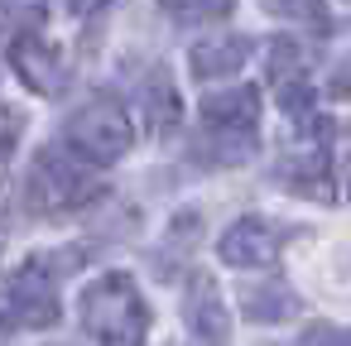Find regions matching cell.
<instances>
[{
    "instance_id": "cell-16",
    "label": "cell",
    "mask_w": 351,
    "mask_h": 346,
    "mask_svg": "<svg viewBox=\"0 0 351 346\" xmlns=\"http://www.w3.org/2000/svg\"><path fill=\"white\" fill-rule=\"evenodd\" d=\"M265 15L284 20V25H308V29H332L327 20V5L322 0H260Z\"/></svg>"
},
{
    "instance_id": "cell-10",
    "label": "cell",
    "mask_w": 351,
    "mask_h": 346,
    "mask_svg": "<svg viewBox=\"0 0 351 346\" xmlns=\"http://www.w3.org/2000/svg\"><path fill=\"white\" fill-rule=\"evenodd\" d=\"M298 308L303 303H298L293 284H284V279H260V284L241 288V317L245 322H289Z\"/></svg>"
},
{
    "instance_id": "cell-18",
    "label": "cell",
    "mask_w": 351,
    "mask_h": 346,
    "mask_svg": "<svg viewBox=\"0 0 351 346\" xmlns=\"http://www.w3.org/2000/svg\"><path fill=\"white\" fill-rule=\"evenodd\" d=\"M20 135H25V111L0 106V159H10V149L20 145Z\"/></svg>"
},
{
    "instance_id": "cell-19",
    "label": "cell",
    "mask_w": 351,
    "mask_h": 346,
    "mask_svg": "<svg viewBox=\"0 0 351 346\" xmlns=\"http://www.w3.org/2000/svg\"><path fill=\"white\" fill-rule=\"evenodd\" d=\"M298 346H346V332H341L337 322H313V327L298 336Z\"/></svg>"
},
{
    "instance_id": "cell-20",
    "label": "cell",
    "mask_w": 351,
    "mask_h": 346,
    "mask_svg": "<svg viewBox=\"0 0 351 346\" xmlns=\"http://www.w3.org/2000/svg\"><path fill=\"white\" fill-rule=\"evenodd\" d=\"M327 92H332L337 101L346 97V63H337V68H332V82H327Z\"/></svg>"
},
{
    "instance_id": "cell-6",
    "label": "cell",
    "mask_w": 351,
    "mask_h": 346,
    "mask_svg": "<svg viewBox=\"0 0 351 346\" xmlns=\"http://www.w3.org/2000/svg\"><path fill=\"white\" fill-rule=\"evenodd\" d=\"M279 250H284V231L265 217H236L217 240V255L231 269H265L279 260Z\"/></svg>"
},
{
    "instance_id": "cell-14",
    "label": "cell",
    "mask_w": 351,
    "mask_h": 346,
    "mask_svg": "<svg viewBox=\"0 0 351 346\" xmlns=\"http://www.w3.org/2000/svg\"><path fill=\"white\" fill-rule=\"evenodd\" d=\"M49 25V0H0V34H34Z\"/></svg>"
},
{
    "instance_id": "cell-8",
    "label": "cell",
    "mask_w": 351,
    "mask_h": 346,
    "mask_svg": "<svg viewBox=\"0 0 351 346\" xmlns=\"http://www.w3.org/2000/svg\"><path fill=\"white\" fill-rule=\"evenodd\" d=\"M250 34H217V39H202L188 49V68L197 82H221V77H236L250 58Z\"/></svg>"
},
{
    "instance_id": "cell-3",
    "label": "cell",
    "mask_w": 351,
    "mask_h": 346,
    "mask_svg": "<svg viewBox=\"0 0 351 346\" xmlns=\"http://www.w3.org/2000/svg\"><path fill=\"white\" fill-rule=\"evenodd\" d=\"M58 269L49 255H29L5 284H0V322L20 327V332H39L58 322Z\"/></svg>"
},
{
    "instance_id": "cell-11",
    "label": "cell",
    "mask_w": 351,
    "mask_h": 346,
    "mask_svg": "<svg viewBox=\"0 0 351 346\" xmlns=\"http://www.w3.org/2000/svg\"><path fill=\"white\" fill-rule=\"evenodd\" d=\"M327 169H332V154H327L322 145H308V149L289 154L279 173H284V183H289L298 197H327V202H332L337 193H332V173H327Z\"/></svg>"
},
{
    "instance_id": "cell-17",
    "label": "cell",
    "mask_w": 351,
    "mask_h": 346,
    "mask_svg": "<svg viewBox=\"0 0 351 346\" xmlns=\"http://www.w3.org/2000/svg\"><path fill=\"white\" fill-rule=\"evenodd\" d=\"M265 68H269V82H274V87H284V82L308 77V53H303L293 39H274V49H269Z\"/></svg>"
},
{
    "instance_id": "cell-7",
    "label": "cell",
    "mask_w": 351,
    "mask_h": 346,
    "mask_svg": "<svg viewBox=\"0 0 351 346\" xmlns=\"http://www.w3.org/2000/svg\"><path fill=\"white\" fill-rule=\"evenodd\" d=\"M183 322L193 332L197 346H226L231 341V308L217 288L212 274H193L188 293H183Z\"/></svg>"
},
{
    "instance_id": "cell-1",
    "label": "cell",
    "mask_w": 351,
    "mask_h": 346,
    "mask_svg": "<svg viewBox=\"0 0 351 346\" xmlns=\"http://www.w3.org/2000/svg\"><path fill=\"white\" fill-rule=\"evenodd\" d=\"M77 317H82V332L97 346H145V332H149V308H145L135 279L121 274V269L97 274L82 288Z\"/></svg>"
},
{
    "instance_id": "cell-4",
    "label": "cell",
    "mask_w": 351,
    "mask_h": 346,
    "mask_svg": "<svg viewBox=\"0 0 351 346\" xmlns=\"http://www.w3.org/2000/svg\"><path fill=\"white\" fill-rule=\"evenodd\" d=\"M63 145H68L77 159H87L92 169H111L116 159L130 154L135 130H130V116H125L116 101H92V106H82L77 116H68Z\"/></svg>"
},
{
    "instance_id": "cell-5",
    "label": "cell",
    "mask_w": 351,
    "mask_h": 346,
    "mask_svg": "<svg viewBox=\"0 0 351 346\" xmlns=\"http://www.w3.org/2000/svg\"><path fill=\"white\" fill-rule=\"evenodd\" d=\"M5 58H10V68H15V77H20L29 92H39V97H58V92L68 87L63 53H58V44L44 39V29L5 39Z\"/></svg>"
},
{
    "instance_id": "cell-15",
    "label": "cell",
    "mask_w": 351,
    "mask_h": 346,
    "mask_svg": "<svg viewBox=\"0 0 351 346\" xmlns=\"http://www.w3.org/2000/svg\"><path fill=\"white\" fill-rule=\"evenodd\" d=\"M159 10L178 25H217L236 10V0H159Z\"/></svg>"
},
{
    "instance_id": "cell-12",
    "label": "cell",
    "mask_w": 351,
    "mask_h": 346,
    "mask_svg": "<svg viewBox=\"0 0 351 346\" xmlns=\"http://www.w3.org/2000/svg\"><path fill=\"white\" fill-rule=\"evenodd\" d=\"M140 116H145V130L159 140L169 130H178V116H183V101H178V87L169 73H149L145 87H140Z\"/></svg>"
},
{
    "instance_id": "cell-21",
    "label": "cell",
    "mask_w": 351,
    "mask_h": 346,
    "mask_svg": "<svg viewBox=\"0 0 351 346\" xmlns=\"http://www.w3.org/2000/svg\"><path fill=\"white\" fill-rule=\"evenodd\" d=\"M97 5H106V0H73V10H77V15H87V10H97Z\"/></svg>"
},
{
    "instance_id": "cell-2",
    "label": "cell",
    "mask_w": 351,
    "mask_h": 346,
    "mask_svg": "<svg viewBox=\"0 0 351 346\" xmlns=\"http://www.w3.org/2000/svg\"><path fill=\"white\" fill-rule=\"evenodd\" d=\"M101 178L87 159H77L68 145H44L25 173V202L39 217H63L77 207H92L101 197Z\"/></svg>"
},
{
    "instance_id": "cell-13",
    "label": "cell",
    "mask_w": 351,
    "mask_h": 346,
    "mask_svg": "<svg viewBox=\"0 0 351 346\" xmlns=\"http://www.w3.org/2000/svg\"><path fill=\"white\" fill-rule=\"evenodd\" d=\"M255 154V130H212L202 125V135L193 140V159L207 169H236Z\"/></svg>"
},
{
    "instance_id": "cell-9",
    "label": "cell",
    "mask_w": 351,
    "mask_h": 346,
    "mask_svg": "<svg viewBox=\"0 0 351 346\" xmlns=\"http://www.w3.org/2000/svg\"><path fill=\"white\" fill-rule=\"evenodd\" d=\"M197 116L202 125L212 130H255L260 121V92L255 87H221V92H207L197 101Z\"/></svg>"
}]
</instances>
